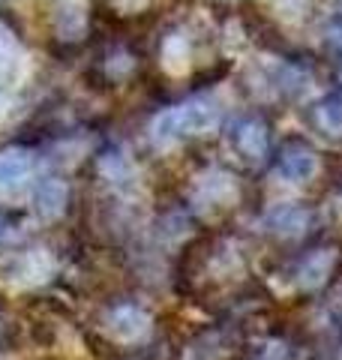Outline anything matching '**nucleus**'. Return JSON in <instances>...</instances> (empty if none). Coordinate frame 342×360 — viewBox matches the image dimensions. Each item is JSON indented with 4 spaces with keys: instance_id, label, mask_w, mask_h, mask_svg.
I'll list each match as a JSON object with an SVG mask.
<instances>
[{
    "instance_id": "f257e3e1",
    "label": "nucleus",
    "mask_w": 342,
    "mask_h": 360,
    "mask_svg": "<svg viewBox=\"0 0 342 360\" xmlns=\"http://www.w3.org/2000/svg\"><path fill=\"white\" fill-rule=\"evenodd\" d=\"M220 123V105L210 96H192L186 103L175 108H165L163 115H156L151 135L156 144H175L186 135H204Z\"/></svg>"
},
{
    "instance_id": "f03ea898",
    "label": "nucleus",
    "mask_w": 342,
    "mask_h": 360,
    "mask_svg": "<svg viewBox=\"0 0 342 360\" xmlns=\"http://www.w3.org/2000/svg\"><path fill=\"white\" fill-rule=\"evenodd\" d=\"M237 180L222 172V168H210V172H204L196 184V195H192V205H196L198 213L204 217H210V213H220L225 207L237 205Z\"/></svg>"
},
{
    "instance_id": "7ed1b4c3",
    "label": "nucleus",
    "mask_w": 342,
    "mask_h": 360,
    "mask_svg": "<svg viewBox=\"0 0 342 360\" xmlns=\"http://www.w3.org/2000/svg\"><path fill=\"white\" fill-rule=\"evenodd\" d=\"M234 148L241 150V156L246 162L261 165L270 153V132H267V123L258 120V117H243L237 120L234 127Z\"/></svg>"
},
{
    "instance_id": "20e7f679",
    "label": "nucleus",
    "mask_w": 342,
    "mask_h": 360,
    "mask_svg": "<svg viewBox=\"0 0 342 360\" xmlns=\"http://www.w3.org/2000/svg\"><path fill=\"white\" fill-rule=\"evenodd\" d=\"M261 225H265V231L277 234V238L298 240L310 231V213H306L303 207H298V205H273L265 213Z\"/></svg>"
},
{
    "instance_id": "39448f33",
    "label": "nucleus",
    "mask_w": 342,
    "mask_h": 360,
    "mask_svg": "<svg viewBox=\"0 0 342 360\" xmlns=\"http://www.w3.org/2000/svg\"><path fill=\"white\" fill-rule=\"evenodd\" d=\"M108 333L120 342H141L151 333V315L132 303H123L108 312Z\"/></svg>"
},
{
    "instance_id": "423d86ee",
    "label": "nucleus",
    "mask_w": 342,
    "mask_h": 360,
    "mask_svg": "<svg viewBox=\"0 0 342 360\" xmlns=\"http://www.w3.org/2000/svg\"><path fill=\"white\" fill-rule=\"evenodd\" d=\"M318 172H322V160H318V153L310 148L282 150L279 165H277V174L285 177L289 184H310Z\"/></svg>"
},
{
    "instance_id": "0eeeda50",
    "label": "nucleus",
    "mask_w": 342,
    "mask_h": 360,
    "mask_svg": "<svg viewBox=\"0 0 342 360\" xmlns=\"http://www.w3.org/2000/svg\"><path fill=\"white\" fill-rule=\"evenodd\" d=\"M334 264H336V250H315L298 264L294 283L303 291H318L327 283V276L334 274Z\"/></svg>"
},
{
    "instance_id": "6e6552de",
    "label": "nucleus",
    "mask_w": 342,
    "mask_h": 360,
    "mask_svg": "<svg viewBox=\"0 0 342 360\" xmlns=\"http://www.w3.org/2000/svg\"><path fill=\"white\" fill-rule=\"evenodd\" d=\"M66 201H70V186H66L61 177H42L37 189H33V207H37V213L45 219L63 213Z\"/></svg>"
},
{
    "instance_id": "1a4fd4ad",
    "label": "nucleus",
    "mask_w": 342,
    "mask_h": 360,
    "mask_svg": "<svg viewBox=\"0 0 342 360\" xmlns=\"http://www.w3.org/2000/svg\"><path fill=\"white\" fill-rule=\"evenodd\" d=\"M33 168V156L25 148H9L0 153V189H15L27 180Z\"/></svg>"
},
{
    "instance_id": "9d476101",
    "label": "nucleus",
    "mask_w": 342,
    "mask_h": 360,
    "mask_svg": "<svg viewBox=\"0 0 342 360\" xmlns=\"http://www.w3.org/2000/svg\"><path fill=\"white\" fill-rule=\"evenodd\" d=\"M312 120H315V127L322 129L324 135H330V139H339V135H342V94L324 96L322 103L312 108Z\"/></svg>"
},
{
    "instance_id": "9b49d317",
    "label": "nucleus",
    "mask_w": 342,
    "mask_h": 360,
    "mask_svg": "<svg viewBox=\"0 0 342 360\" xmlns=\"http://www.w3.org/2000/svg\"><path fill=\"white\" fill-rule=\"evenodd\" d=\"M99 172L106 174L111 184H127L132 177V165L120 150H108V153H102V160H99Z\"/></svg>"
},
{
    "instance_id": "f8f14e48",
    "label": "nucleus",
    "mask_w": 342,
    "mask_h": 360,
    "mask_svg": "<svg viewBox=\"0 0 342 360\" xmlns=\"http://www.w3.org/2000/svg\"><path fill=\"white\" fill-rule=\"evenodd\" d=\"M13 75H15V49L6 33L0 30V84L13 82Z\"/></svg>"
},
{
    "instance_id": "ddd939ff",
    "label": "nucleus",
    "mask_w": 342,
    "mask_h": 360,
    "mask_svg": "<svg viewBox=\"0 0 342 360\" xmlns=\"http://www.w3.org/2000/svg\"><path fill=\"white\" fill-rule=\"evenodd\" d=\"M9 231V219H6V213L0 210V238H4V234Z\"/></svg>"
},
{
    "instance_id": "4468645a",
    "label": "nucleus",
    "mask_w": 342,
    "mask_h": 360,
    "mask_svg": "<svg viewBox=\"0 0 342 360\" xmlns=\"http://www.w3.org/2000/svg\"><path fill=\"white\" fill-rule=\"evenodd\" d=\"M336 213L342 217V193H339V198H336Z\"/></svg>"
},
{
    "instance_id": "2eb2a0df",
    "label": "nucleus",
    "mask_w": 342,
    "mask_h": 360,
    "mask_svg": "<svg viewBox=\"0 0 342 360\" xmlns=\"http://www.w3.org/2000/svg\"><path fill=\"white\" fill-rule=\"evenodd\" d=\"M339 84H342V63H339Z\"/></svg>"
}]
</instances>
